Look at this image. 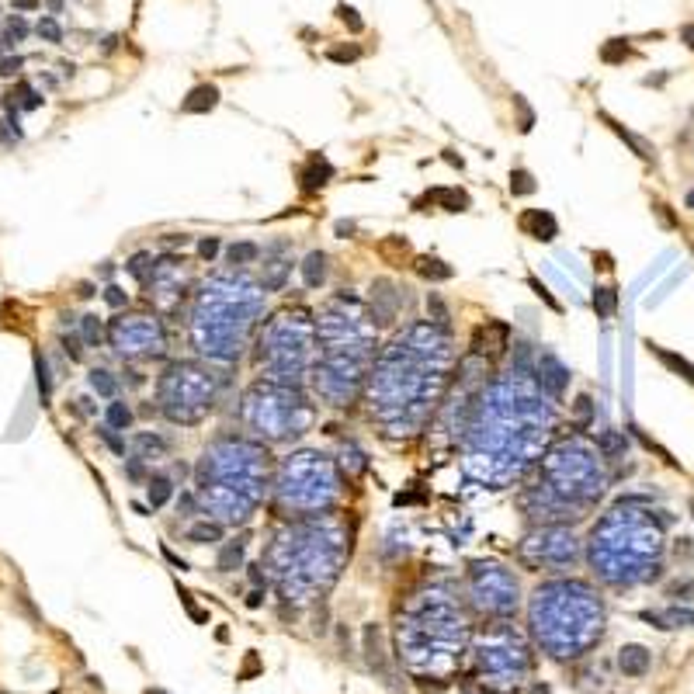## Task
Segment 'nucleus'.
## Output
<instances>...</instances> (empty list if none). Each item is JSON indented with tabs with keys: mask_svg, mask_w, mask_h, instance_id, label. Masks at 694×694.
Listing matches in <instances>:
<instances>
[{
	"mask_svg": "<svg viewBox=\"0 0 694 694\" xmlns=\"http://www.w3.org/2000/svg\"><path fill=\"white\" fill-rule=\"evenodd\" d=\"M445 365L448 337L434 327H409L403 337H396L371 378V409L393 434H413L427 407H434Z\"/></svg>",
	"mask_w": 694,
	"mask_h": 694,
	"instance_id": "obj_1",
	"label": "nucleus"
},
{
	"mask_svg": "<svg viewBox=\"0 0 694 694\" xmlns=\"http://www.w3.org/2000/svg\"><path fill=\"white\" fill-rule=\"evenodd\" d=\"M469 639L465 614L445 590L417 594L400 618V656L420 677H448Z\"/></svg>",
	"mask_w": 694,
	"mask_h": 694,
	"instance_id": "obj_2",
	"label": "nucleus"
},
{
	"mask_svg": "<svg viewBox=\"0 0 694 694\" xmlns=\"http://www.w3.org/2000/svg\"><path fill=\"white\" fill-rule=\"evenodd\" d=\"M531 632L538 646L556 659L587 653L604 635V604L583 583H545L531 597Z\"/></svg>",
	"mask_w": 694,
	"mask_h": 694,
	"instance_id": "obj_3",
	"label": "nucleus"
},
{
	"mask_svg": "<svg viewBox=\"0 0 694 694\" xmlns=\"http://www.w3.org/2000/svg\"><path fill=\"white\" fill-rule=\"evenodd\" d=\"M257 313H261V295L246 278H215L198 295L195 347L208 358L233 361Z\"/></svg>",
	"mask_w": 694,
	"mask_h": 694,
	"instance_id": "obj_4",
	"label": "nucleus"
},
{
	"mask_svg": "<svg viewBox=\"0 0 694 694\" xmlns=\"http://www.w3.org/2000/svg\"><path fill=\"white\" fill-rule=\"evenodd\" d=\"M202 500L222 521H244L261 500V451L244 441H219L205 451Z\"/></svg>",
	"mask_w": 694,
	"mask_h": 694,
	"instance_id": "obj_5",
	"label": "nucleus"
},
{
	"mask_svg": "<svg viewBox=\"0 0 694 694\" xmlns=\"http://www.w3.org/2000/svg\"><path fill=\"white\" fill-rule=\"evenodd\" d=\"M330 531L306 528L282 538V545L271 549V563H275V576H278V590L285 601L306 604L320 594H327L330 583L337 580V566L344 559L337 538H327Z\"/></svg>",
	"mask_w": 694,
	"mask_h": 694,
	"instance_id": "obj_6",
	"label": "nucleus"
},
{
	"mask_svg": "<svg viewBox=\"0 0 694 694\" xmlns=\"http://www.w3.org/2000/svg\"><path fill=\"white\" fill-rule=\"evenodd\" d=\"M472 663L486 691L507 694L531 670V650L514 625L493 621L472 642Z\"/></svg>",
	"mask_w": 694,
	"mask_h": 694,
	"instance_id": "obj_7",
	"label": "nucleus"
},
{
	"mask_svg": "<svg viewBox=\"0 0 694 694\" xmlns=\"http://www.w3.org/2000/svg\"><path fill=\"white\" fill-rule=\"evenodd\" d=\"M244 417L257 434L288 438V434H302L309 427L313 409H309V403L299 393H292L288 385H282V382H264V385H257L246 396Z\"/></svg>",
	"mask_w": 694,
	"mask_h": 694,
	"instance_id": "obj_8",
	"label": "nucleus"
},
{
	"mask_svg": "<svg viewBox=\"0 0 694 694\" xmlns=\"http://www.w3.org/2000/svg\"><path fill=\"white\" fill-rule=\"evenodd\" d=\"M309 313L306 309H288L278 316V323H271L264 340H261V358L271 365L275 382H299V375L306 371L309 361Z\"/></svg>",
	"mask_w": 694,
	"mask_h": 694,
	"instance_id": "obj_9",
	"label": "nucleus"
},
{
	"mask_svg": "<svg viewBox=\"0 0 694 694\" xmlns=\"http://www.w3.org/2000/svg\"><path fill=\"white\" fill-rule=\"evenodd\" d=\"M333 469L323 455L316 451H302L292 455L282 469V483H278V496L288 507H302V510H320L333 503Z\"/></svg>",
	"mask_w": 694,
	"mask_h": 694,
	"instance_id": "obj_10",
	"label": "nucleus"
},
{
	"mask_svg": "<svg viewBox=\"0 0 694 694\" xmlns=\"http://www.w3.org/2000/svg\"><path fill=\"white\" fill-rule=\"evenodd\" d=\"M212 375L198 365H170L160 378L164 413L174 424H198L212 409Z\"/></svg>",
	"mask_w": 694,
	"mask_h": 694,
	"instance_id": "obj_11",
	"label": "nucleus"
},
{
	"mask_svg": "<svg viewBox=\"0 0 694 694\" xmlns=\"http://www.w3.org/2000/svg\"><path fill=\"white\" fill-rule=\"evenodd\" d=\"M469 590H472V604L483 614L507 618L517 608V580L496 563H472Z\"/></svg>",
	"mask_w": 694,
	"mask_h": 694,
	"instance_id": "obj_12",
	"label": "nucleus"
},
{
	"mask_svg": "<svg viewBox=\"0 0 694 694\" xmlns=\"http://www.w3.org/2000/svg\"><path fill=\"white\" fill-rule=\"evenodd\" d=\"M112 344L119 354L128 358H143V354H160L164 351V330L150 316H132V320H119L112 327Z\"/></svg>",
	"mask_w": 694,
	"mask_h": 694,
	"instance_id": "obj_13",
	"label": "nucleus"
},
{
	"mask_svg": "<svg viewBox=\"0 0 694 694\" xmlns=\"http://www.w3.org/2000/svg\"><path fill=\"white\" fill-rule=\"evenodd\" d=\"M531 549H538V556H531L525 563H534V566H566L576 559V538H573L570 531L563 528H552V531H542V534H534L531 542H525V549L521 552H531Z\"/></svg>",
	"mask_w": 694,
	"mask_h": 694,
	"instance_id": "obj_14",
	"label": "nucleus"
},
{
	"mask_svg": "<svg viewBox=\"0 0 694 694\" xmlns=\"http://www.w3.org/2000/svg\"><path fill=\"white\" fill-rule=\"evenodd\" d=\"M566 382H570V368L563 365L552 351H545V354L538 358V385H542L545 393H552V396H563Z\"/></svg>",
	"mask_w": 694,
	"mask_h": 694,
	"instance_id": "obj_15",
	"label": "nucleus"
},
{
	"mask_svg": "<svg viewBox=\"0 0 694 694\" xmlns=\"http://www.w3.org/2000/svg\"><path fill=\"white\" fill-rule=\"evenodd\" d=\"M521 229L534 237V240H556L559 237V222H556V215L552 212H545V208H528L525 215H521Z\"/></svg>",
	"mask_w": 694,
	"mask_h": 694,
	"instance_id": "obj_16",
	"label": "nucleus"
},
{
	"mask_svg": "<svg viewBox=\"0 0 694 694\" xmlns=\"http://www.w3.org/2000/svg\"><path fill=\"white\" fill-rule=\"evenodd\" d=\"M650 663H653V656L646 646H621V653H618V666H621V674L625 677H642L646 670H650Z\"/></svg>",
	"mask_w": 694,
	"mask_h": 694,
	"instance_id": "obj_17",
	"label": "nucleus"
},
{
	"mask_svg": "<svg viewBox=\"0 0 694 694\" xmlns=\"http://www.w3.org/2000/svg\"><path fill=\"white\" fill-rule=\"evenodd\" d=\"M215 104H219V87H215V83H198V87L184 97L181 108H184L188 115H205V112H212Z\"/></svg>",
	"mask_w": 694,
	"mask_h": 694,
	"instance_id": "obj_18",
	"label": "nucleus"
},
{
	"mask_svg": "<svg viewBox=\"0 0 694 694\" xmlns=\"http://www.w3.org/2000/svg\"><path fill=\"white\" fill-rule=\"evenodd\" d=\"M302 282H306V288H320L327 282V253L313 250V253L302 261Z\"/></svg>",
	"mask_w": 694,
	"mask_h": 694,
	"instance_id": "obj_19",
	"label": "nucleus"
},
{
	"mask_svg": "<svg viewBox=\"0 0 694 694\" xmlns=\"http://www.w3.org/2000/svg\"><path fill=\"white\" fill-rule=\"evenodd\" d=\"M327 177H333V167H330L323 157H309V164L302 167V184L313 191V188H323Z\"/></svg>",
	"mask_w": 694,
	"mask_h": 694,
	"instance_id": "obj_20",
	"label": "nucleus"
},
{
	"mask_svg": "<svg viewBox=\"0 0 694 694\" xmlns=\"http://www.w3.org/2000/svg\"><path fill=\"white\" fill-rule=\"evenodd\" d=\"M427 202L445 205L448 212H465L469 208V195L458 191V188H434V191H427Z\"/></svg>",
	"mask_w": 694,
	"mask_h": 694,
	"instance_id": "obj_21",
	"label": "nucleus"
},
{
	"mask_svg": "<svg viewBox=\"0 0 694 694\" xmlns=\"http://www.w3.org/2000/svg\"><path fill=\"white\" fill-rule=\"evenodd\" d=\"M650 351H653V354H656V358H659V361H663L666 368H674L677 375H684V378H688V382L694 385V365H691V361H684L681 354H674V351H666V347H656V344H650Z\"/></svg>",
	"mask_w": 694,
	"mask_h": 694,
	"instance_id": "obj_22",
	"label": "nucleus"
},
{
	"mask_svg": "<svg viewBox=\"0 0 694 694\" xmlns=\"http://www.w3.org/2000/svg\"><path fill=\"white\" fill-rule=\"evenodd\" d=\"M417 275H424V278H431V282H448L455 271H451L441 257H420V261H417Z\"/></svg>",
	"mask_w": 694,
	"mask_h": 694,
	"instance_id": "obj_23",
	"label": "nucleus"
},
{
	"mask_svg": "<svg viewBox=\"0 0 694 694\" xmlns=\"http://www.w3.org/2000/svg\"><path fill=\"white\" fill-rule=\"evenodd\" d=\"M87 382H90V389L94 393H101V396H115V389H119V378L112 375V371H104V368H94L90 375H87Z\"/></svg>",
	"mask_w": 694,
	"mask_h": 694,
	"instance_id": "obj_24",
	"label": "nucleus"
},
{
	"mask_svg": "<svg viewBox=\"0 0 694 694\" xmlns=\"http://www.w3.org/2000/svg\"><path fill=\"white\" fill-rule=\"evenodd\" d=\"M534 177H531V170L525 167H517V170H510V195L514 198H525V195H534Z\"/></svg>",
	"mask_w": 694,
	"mask_h": 694,
	"instance_id": "obj_25",
	"label": "nucleus"
},
{
	"mask_svg": "<svg viewBox=\"0 0 694 694\" xmlns=\"http://www.w3.org/2000/svg\"><path fill=\"white\" fill-rule=\"evenodd\" d=\"M219 534H222V528H219V525H208V521H202V525H191V528H188V542L205 545V542H219Z\"/></svg>",
	"mask_w": 694,
	"mask_h": 694,
	"instance_id": "obj_26",
	"label": "nucleus"
},
{
	"mask_svg": "<svg viewBox=\"0 0 694 694\" xmlns=\"http://www.w3.org/2000/svg\"><path fill=\"white\" fill-rule=\"evenodd\" d=\"M226 253H229V264H253V261L261 257V246L257 244H233Z\"/></svg>",
	"mask_w": 694,
	"mask_h": 694,
	"instance_id": "obj_27",
	"label": "nucleus"
},
{
	"mask_svg": "<svg viewBox=\"0 0 694 694\" xmlns=\"http://www.w3.org/2000/svg\"><path fill=\"white\" fill-rule=\"evenodd\" d=\"M628 56H632V49H628V42L625 39H611L604 49H601V59H604V63H625Z\"/></svg>",
	"mask_w": 694,
	"mask_h": 694,
	"instance_id": "obj_28",
	"label": "nucleus"
},
{
	"mask_svg": "<svg viewBox=\"0 0 694 694\" xmlns=\"http://www.w3.org/2000/svg\"><path fill=\"white\" fill-rule=\"evenodd\" d=\"M35 375H39V400L42 407H49V396H52V378H49V365H45V358L35 354Z\"/></svg>",
	"mask_w": 694,
	"mask_h": 694,
	"instance_id": "obj_29",
	"label": "nucleus"
},
{
	"mask_svg": "<svg viewBox=\"0 0 694 694\" xmlns=\"http://www.w3.org/2000/svg\"><path fill=\"white\" fill-rule=\"evenodd\" d=\"M128 424H132V409L125 407V403H119V400L108 403V427H112V431H122Z\"/></svg>",
	"mask_w": 694,
	"mask_h": 694,
	"instance_id": "obj_30",
	"label": "nucleus"
},
{
	"mask_svg": "<svg viewBox=\"0 0 694 694\" xmlns=\"http://www.w3.org/2000/svg\"><path fill=\"white\" fill-rule=\"evenodd\" d=\"M240 559H244V542H229L219 552V570H233V566H240Z\"/></svg>",
	"mask_w": 694,
	"mask_h": 694,
	"instance_id": "obj_31",
	"label": "nucleus"
},
{
	"mask_svg": "<svg viewBox=\"0 0 694 694\" xmlns=\"http://www.w3.org/2000/svg\"><path fill=\"white\" fill-rule=\"evenodd\" d=\"M614 306H618L614 288H597V292H594V309H597V316H611Z\"/></svg>",
	"mask_w": 694,
	"mask_h": 694,
	"instance_id": "obj_32",
	"label": "nucleus"
},
{
	"mask_svg": "<svg viewBox=\"0 0 694 694\" xmlns=\"http://www.w3.org/2000/svg\"><path fill=\"white\" fill-rule=\"evenodd\" d=\"M167 500H170V483H167L164 476H157V479L150 483V503H153V507H164Z\"/></svg>",
	"mask_w": 694,
	"mask_h": 694,
	"instance_id": "obj_33",
	"label": "nucleus"
},
{
	"mask_svg": "<svg viewBox=\"0 0 694 694\" xmlns=\"http://www.w3.org/2000/svg\"><path fill=\"white\" fill-rule=\"evenodd\" d=\"M337 18H340L351 32H361V28H365V25H361V18H358V11H354V7H347V4H340V7H337Z\"/></svg>",
	"mask_w": 694,
	"mask_h": 694,
	"instance_id": "obj_34",
	"label": "nucleus"
},
{
	"mask_svg": "<svg viewBox=\"0 0 694 694\" xmlns=\"http://www.w3.org/2000/svg\"><path fill=\"white\" fill-rule=\"evenodd\" d=\"M146 264H150V253H136L128 264H125V271L132 275V278H139V282H146Z\"/></svg>",
	"mask_w": 694,
	"mask_h": 694,
	"instance_id": "obj_35",
	"label": "nucleus"
},
{
	"mask_svg": "<svg viewBox=\"0 0 694 694\" xmlns=\"http://www.w3.org/2000/svg\"><path fill=\"white\" fill-rule=\"evenodd\" d=\"M80 330H83V340H87V344H97V340H101V323H97V316H83Z\"/></svg>",
	"mask_w": 694,
	"mask_h": 694,
	"instance_id": "obj_36",
	"label": "nucleus"
},
{
	"mask_svg": "<svg viewBox=\"0 0 694 694\" xmlns=\"http://www.w3.org/2000/svg\"><path fill=\"white\" fill-rule=\"evenodd\" d=\"M39 35L49 42H59L63 39V32H59V25H56V18H42L39 21Z\"/></svg>",
	"mask_w": 694,
	"mask_h": 694,
	"instance_id": "obj_37",
	"label": "nucleus"
},
{
	"mask_svg": "<svg viewBox=\"0 0 694 694\" xmlns=\"http://www.w3.org/2000/svg\"><path fill=\"white\" fill-rule=\"evenodd\" d=\"M358 56H361L358 45H351V49H330V59H333V63H354Z\"/></svg>",
	"mask_w": 694,
	"mask_h": 694,
	"instance_id": "obj_38",
	"label": "nucleus"
},
{
	"mask_svg": "<svg viewBox=\"0 0 694 694\" xmlns=\"http://www.w3.org/2000/svg\"><path fill=\"white\" fill-rule=\"evenodd\" d=\"M104 302L119 309V306H125V302H128V295H125L119 285H108V288H104Z\"/></svg>",
	"mask_w": 694,
	"mask_h": 694,
	"instance_id": "obj_39",
	"label": "nucleus"
},
{
	"mask_svg": "<svg viewBox=\"0 0 694 694\" xmlns=\"http://www.w3.org/2000/svg\"><path fill=\"white\" fill-rule=\"evenodd\" d=\"M427 306H431V313H434V320H438V323H448V309H445V302H441L438 295H431V299H427Z\"/></svg>",
	"mask_w": 694,
	"mask_h": 694,
	"instance_id": "obj_40",
	"label": "nucleus"
},
{
	"mask_svg": "<svg viewBox=\"0 0 694 694\" xmlns=\"http://www.w3.org/2000/svg\"><path fill=\"white\" fill-rule=\"evenodd\" d=\"M198 253H202L205 261H212V257L219 253V240H215V237H205L202 244H198Z\"/></svg>",
	"mask_w": 694,
	"mask_h": 694,
	"instance_id": "obj_41",
	"label": "nucleus"
},
{
	"mask_svg": "<svg viewBox=\"0 0 694 694\" xmlns=\"http://www.w3.org/2000/svg\"><path fill=\"white\" fill-rule=\"evenodd\" d=\"M97 434H101V438H104V441L112 445V451H119V455H125V441H122V438H115V434H112V427H101Z\"/></svg>",
	"mask_w": 694,
	"mask_h": 694,
	"instance_id": "obj_42",
	"label": "nucleus"
},
{
	"mask_svg": "<svg viewBox=\"0 0 694 694\" xmlns=\"http://www.w3.org/2000/svg\"><path fill=\"white\" fill-rule=\"evenodd\" d=\"M514 104L521 108V132H531V125H534V115H531L528 108H525V101H521V97H514Z\"/></svg>",
	"mask_w": 694,
	"mask_h": 694,
	"instance_id": "obj_43",
	"label": "nucleus"
},
{
	"mask_svg": "<svg viewBox=\"0 0 694 694\" xmlns=\"http://www.w3.org/2000/svg\"><path fill=\"white\" fill-rule=\"evenodd\" d=\"M531 288H534V292H538V295H542V299H545V302H549V306H552V309H559V302H556V299H552V292H549V288L542 285V282H538V278H531Z\"/></svg>",
	"mask_w": 694,
	"mask_h": 694,
	"instance_id": "obj_44",
	"label": "nucleus"
},
{
	"mask_svg": "<svg viewBox=\"0 0 694 694\" xmlns=\"http://www.w3.org/2000/svg\"><path fill=\"white\" fill-rule=\"evenodd\" d=\"M25 32H28V28H25V21H21V18H14V21H11V28H7V35H11V39H25Z\"/></svg>",
	"mask_w": 694,
	"mask_h": 694,
	"instance_id": "obj_45",
	"label": "nucleus"
},
{
	"mask_svg": "<svg viewBox=\"0 0 694 694\" xmlns=\"http://www.w3.org/2000/svg\"><path fill=\"white\" fill-rule=\"evenodd\" d=\"M587 413H590V396H580V400H576V417L583 420Z\"/></svg>",
	"mask_w": 694,
	"mask_h": 694,
	"instance_id": "obj_46",
	"label": "nucleus"
},
{
	"mask_svg": "<svg viewBox=\"0 0 694 694\" xmlns=\"http://www.w3.org/2000/svg\"><path fill=\"white\" fill-rule=\"evenodd\" d=\"M18 66H21V59H18V56H14V59H0V73H14Z\"/></svg>",
	"mask_w": 694,
	"mask_h": 694,
	"instance_id": "obj_47",
	"label": "nucleus"
},
{
	"mask_svg": "<svg viewBox=\"0 0 694 694\" xmlns=\"http://www.w3.org/2000/svg\"><path fill=\"white\" fill-rule=\"evenodd\" d=\"M63 344H66V354H70V358H80V347H77V337H63Z\"/></svg>",
	"mask_w": 694,
	"mask_h": 694,
	"instance_id": "obj_48",
	"label": "nucleus"
},
{
	"mask_svg": "<svg viewBox=\"0 0 694 694\" xmlns=\"http://www.w3.org/2000/svg\"><path fill=\"white\" fill-rule=\"evenodd\" d=\"M681 39H684L694 49V25H684V28H681Z\"/></svg>",
	"mask_w": 694,
	"mask_h": 694,
	"instance_id": "obj_49",
	"label": "nucleus"
},
{
	"mask_svg": "<svg viewBox=\"0 0 694 694\" xmlns=\"http://www.w3.org/2000/svg\"><path fill=\"white\" fill-rule=\"evenodd\" d=\"M347 233H354V222H337V237H347Z\"/></svg>",
	"mask_w": 694,
	"mask_h": 694,
	"instance_id": "obj_50",
	"label": "nucleus"
},
{
	"mask_svg": "<svg viewBox=\"0 0 694 694\" xmlns=\"http://www.w3.org/2000/svg\"><path fill=\"white\" fill-rule=\"evenodd\" d=\"M261 597H264V594H261V590H253V594L246 597V604H250V608H261Z\"/></svg>",
	"mask_w": 694,
	"mask_h": 694,
	"instance_id": "obj_51",
	"label": "nucleus"
},
{
	"mask_svg": "<svg viewBox=\"0 0 694 694\" xmlns=\"http://www.w3.org/2000/svg\"><path fill=\"white\" fill-rule=\"evenodd\" d=\"M14 7H21V11H32V7H39V0H14Z\"/></svg>",
	"mask_w": 694,
	"mask_h": 694,
	"instance_id": "obj_52",
	"label": "nucleus"
},
{
	"mask_svg": "<svg viewBox=\"0 0 694 694\" xmlns=\"http://www.w3.org/2000/svg\"><path fill=\"white\" fill-rule=\"evenodd\" d=\"M594 261H601V264H597V268H604V271H608V268H611V257H608V253H601V257H594Z\"/></svg>",
	"mask_w": 694,
	"mask_h": 694,
	"instance_id": "obj_53",
	"label": "nucleus"
},
{
	"mask_svg": "<svg viewBox=\"0 0 694 694\" xmlns=\"http://www.w3.org/2000/svg\"><path fill=\"white\" fill-rule=\"evenodd\" d=\"M528 694H549V684H534V688H528Z\"/></svg>",
	"mask_w": 694,
	"mask_h": 694,
	"instance_id": "obj_54",
	"label": "nucleus"
},
{
	"mask_svg": "<svg viewBox=\"0 0 694 694\" xmlns=\"http://www.w3.org/2000/svg\"><path fill=\"white\" fill-rule=\"evenodd\" d=\"M688 205H691V208H694V191H688Z\"/></svg>",
	"mask_w": 694,
	"mask_h": 694,
	"instance_id": "obj_55",
	"label": "nucleus"
},
{
	"mask_svg": "<svg viewBox=\"0 0 694 694\" xmlns=\"http://www.w3.org/2000/svg\"><path fill=\"white\" fill-rule=\"evenodd\" d=\"M462 694H476V691H472V688H465V691H462Z\"/></svg>",
	"mask_w": 694,
	"mask_h": 694,
	"instance_id": "obj_56",
	"label": "nucleus"
},
{
	"mask_svg": "<svg viewBox=\"0 0 694 694\" xmlns=\"http://www.w3.org/2000/svg\"><path fill=\"white\" fill-rule=\"evenodd\" d=\"M150 694H167V691H150Z\"/></svg>",
	"mask_w": 694,
	"mask_h": 694,
	"instance_id": "obj_57",
	"label": "nucleus"
},
{
	"mask_svg": "<svg viewBox=\"0 0 694 694\" xmlns=\"http://www.w3.org/2000/svg\"><path fill=\"white\" fill-rule=\"evenodd\" d=\"M691 119H694V112H691Z\"/></svg>",
	"mask_w": 694,
	"mask_h": 694,
	"instance_id": "obj_58",
	"label": "nucleus"
}]
</instances>
